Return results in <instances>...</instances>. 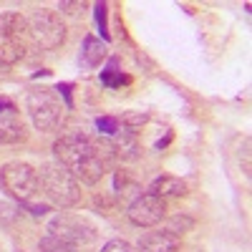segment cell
Instances as JSON below:
<instances>
[{"mask_svg":"<svg viewBox=\"0 0 252 252\" xmlns=\"http://www.w3.org/2000/svg\"><path fill=\"white\" fill-rule=\"evenodd\" d=\"M53 154L58 159L61 166L81 179L83 184H96L101 182V177L106 174V154L103 146H96L89 136L81 134H66L53 144Z\"/></svg>","mask_w":252,"mask_h":252,"instance_id":"obj_1","label":"cell"},{"mask_svg":"<svg viewBox=\"0 0 252 252\" xmlns=\"http://www.w3.org/2000/svg\"><path fill=\"white\" fill-rule=\"evenodd\" d=\"M38 184L43 189V194L48 197V202L53 207H61V209H71L81 202V184L78 179L61 166L58 161L56 164H43L38 169Z\"/></svg>","mask_w":252,"mask_h":252,"instance_id":"obj_2","label":"cell"},{"mask_svg":"<svg viewBox=\"0 0 252 252\" xmlns=\"http://www.w3.org/2000/svg\"><path fill=\"white\" fill-rule=\"evenodd\" d=\"M0 184H3V189L13 199L26 204L38 194V189H40L38 169L31 166L28 161H8V164H3V169H0Z\"/></svg>","mask_w":252,"mask_h":252,"instance_id":"obj_3","label":"cell"},{"mask_svg":"<svg viewBox=\"0 0 252 252\" xmlns=\"http://www.w3.org/2000/svg\"><path fill=\"white\" fill-rule=\"evenodd\" d=\"M26 111L38 131H56L63 121V106L48 89H31L26 94Z\"/></svg>","mask_w":252,"mask_h":252,"instance_id":"obj_4","label":"cell"},{"mask_svg":"<svg viewBox=\"0 0 252 252\" xmlns=\"http://www.w3.org/2000/svg\"><path fill=\"white\" fill-rule=\"evenodd\" d=\"M28 28H31L33 46L43 51H56L66 40V26H63V20L56 10H46V8L35 10L28 18Z\"/></svg>","mask_w":252,"mask_h":252,"instance_id":"obj_5","label":"cell"},{"mask_svg":"<svg viewBox=\"0 0 252 252\" xmlns=\"http://www.w3.org/2000/svg\"><path fill=\"white\" fill-rule=\"evenodd\" d=\"M48 235L68 242L73 247H83V245H91L96 240V227L91 222H86L83 217H78V215L58 212L48 222Z\"/></svg>","mask_w":252,"mask_h":252,"instance_id":"obj_6","label":"cell"},{"mask_svg":"<svg viewBox=\"0 0 252 252\" xmlns=\"http://www.w3.org/2000/svg\"><path fill=\"white\" fill-rule=\"evenodd\" d=\"M126 217L136 227H157L159 222L166 220V202L161 197L149 194V192L139 194L129 204V209H126Z\"/></svg>","mask_w":252,"mask_h":252,"instance_id":"obj_7","label":"cell"},{"mask_svg":"<svg viewBox=\"0 0 252 252\" xmlns=\"http://www.w3.org/2000/svg\"><path fill=\"white\" fill-rule=\"evenodd\" d=\"M0 33L13 38L15 43H20L23 48H28L33 43V38H31V28H28V18H23L20 13H0Z\"/></svg>","mask_w":252,"mask_h":252,"instance_id":"obj_8","label":"cell"},{"mask_svg":"<svg viewBox=\"0 0 252 252\" xmlns=\"http://www.w3.org/2000/svg\"><path fill=\"white\" fill-rule=\"evenodd\" d=\"M182 247V237H177L169 229H159V232H146L139 240L141 252H177Z\"/></svg>","mask_w":252,"mask_h":252,"instance_id":"obj_9","label":"cell"},{"mask_svg":"<svg viewBox=\"0 0 252 252\" xmlns=\"http://www.w3.org/2000/svg\"><path fill=\"white\" fill-rule=\"evenodd\" d=\"M28 139L26 121L18 114H0V144H20Z\"/></svg>","mask_w":252,"mask_h":252,"instance_id":"obj_10","label":"cell"},{"mask_svg":"<svg viewBox=\"0 0 252 252\" xmlns=\"http://www.w3.org/2000/svg\"><path fill=\"white\" fill-rule=\"evenodd\" d=\"M149 194L161 197V199H166V197H184V194H187V184H184L179 177L161 174V177H157V179L152 182Z\"/></svg>","mask_w":252,"mask_h":252,"instance_id":"obj_11","label":"cell"},{"mask_svg":"<svg viewBox=\"0 0 252 252\" xmlns=\"http://www.w3.org/2000/svg\"><path fill=\"white\" fill-rule=\"evenodd\" d=\"M106 58V46L96 35H86L81 43V66L83 68H98L101 61Z\"/></svg>","mask_w":252,"mask_h":252,"instance_id":"obj_12","label":"cell"},{"mask_svg":"<svg viewBox=\"0 0 252 252\" xmlns=\"http://www.w3.org/2000/svg\"><path fill=\"white\" fill-rule=\"evenodd\" d=\"M26 56V48L15 43L13 38L0 33V66H15V63Z\"/></svg>","mask_w":252,"mask_h":252,"instance_id":"obj_13","label":"cell"},{"mask_svg":"<svg viewBox=\"0 0 252 252\" xmlns=\"http://www.w3.org/2000/svg\"><path fill=\"white\" fill-rule=\"evenodd\" d=\"M101 83L106 89H119V86H126V83H131V76H124L119 71V58H109V66L106 71H101Z\"/></svg>","mask_w":252,"mask_h":252,"instance_id":"obj_14","label":"cell"},{"mask_svg":"<svg viewBox=\"0 0 252 252\" xmlns=\"http://www.w3.org/2000/svg\"><path fill=\"white\" fill-rule=\"evenodd\" d=\"M146 121H149V114H146V111H126L124 116H121V126H124V129L126 131H136V129H141V126L146 124Z\"/></svg>","mask_w":252,"mask_h":252,"instance_id":"obj_15","label":"cell"},{"mask_svg":"<svg viewBox=\"0 0 252 252\" xmlns=\"http://www.w3.org/2000/svg\"><path fill=\"white\" fill-rule=\"evenodd\" d=\"M40 252H78V247L63 242V240H58L53 235H46L43 240H40Z\"/></svg>","mask_w":252,"mask_h":252,"instance_id":"obj_16","label":"cell"},{"mask_svg":"<svg viewBox=\"0 0 252 252\" xmlns=\"http://www.w3.org/2000/svg\"><path fill=\"white\" fill-rule=\"evenodd\" d=\"M94 13H96V26H98V33H101V38H103V40H109V38H111V33H109V20H106L109 5H106V3H96Z\"/></svg>","mask_w":252,"mask_h":252,"instance_id":"obj_17","label":"cell"},{"mask_svg":"<svg viewBox=\"0 0 252 252\" xmlns=\"http://www.w3.org/2000/svg\"><path fill=\"white\" fill-rule=\"evenodd\" d=\"M96 129L101 134H106V136H116L119 134V119H114V116H98L96 119Z\"/></svg>","mask_w":252,"mask_h":252,"instance_id":"obj_18","label":"cell"},{"mask_svg":"<svg viewBox=\"0 0 252 252\" xmlns=\"http://www.w3.org/2000/svg\"><path fill=\"white\" fill-rule=\"evenodd\" d=\"M187 229H192V220H187V217H174L172 224H169V232H174L177 237L184 235Z\"/></svg>","mask_w":252,"mask_h":252,"instance_id":"obj_19","label":"cell"},{"mask_svg":"<svg viewBox=\"0 0 252 252\" xmlns=\"http://www.w3.org/2000/svg\"><path fill=\"white\" fill-rule=\"evenodd\" d=\"M15 217H18L15 207H13V204H8V202H0V224H10Z\"/></svg>","mask_w":252,"mask_h":252,"instance_id":"obj_20","label":"cell"},{"mask_svg":"<svg viewBox=\"0 0 252 252\" xmlns=\"http://www.w3.org/2000/svg\"><path fill=\"white\" fill-rule=\"evenodd\" d=\"M101 252H131V245L124 242V240H109L101 247Z\"/></svg>","mask_w":252,"mask_h":252,"instance_id":"obj_21","label":"cell"},{"mask_svg":"<svg viewBox=\"0 0 252 252\" xmlns=\"http://www.w3.org/2000/svg\"><path fill=\"white\" fill-rule=\"evenodd\" d=\"M56 91L66 101V109H73V83H58Z\"/></svg>","mask_w":252,"mask_h":252,"instance_id":"obj_22","label":"cell"},{"mask_svg":"<svg viewBox=\"0 0 252 252\" xmlns=\"http://www.w3.org/2000/svg\"><path fill=\"white\" fill-rule=\"evenodd\" d=\"M0 114H18V106L8 96H0Z\"/></svg>","mask_w":252,"mask_h":252,"instance_id":"obj_23","label":"cell"},{"mask_svg":"<svg viewBox=\"0 0 252 252\" xmlns=\"http://www.w3.org/2000/svg\"><path fill=\"white\" fill-rule=\"evenodd\" d=\"M23 207H28V212L35 215V217H43V215L48 212V207H46V204H31V202H26Z\"/></svg>","mask_w":252,"mask_h":252,"instance_id":"obj_24","label":"cell"},{"mask_svg":"<svg viewBox=\"0 0 252 252\" xmlns=\"http://www.w3.org/2000/svg\"><path fill=\"white\" fill-rule=\"evenodd\" d=\"M58 8H63V10H68V13H73V8H78V3H61Z\"/></svg>","mask_w":252,"mask_h":252,"instance_id":"obj_25","label":"cell"}]
</instances>
